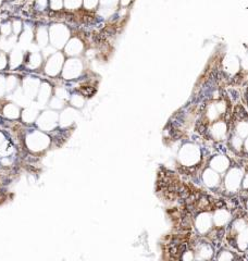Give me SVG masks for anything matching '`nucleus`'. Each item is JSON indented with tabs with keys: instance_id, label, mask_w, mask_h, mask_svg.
<instances>
[{
	"instance_id": "nucleus-1",
	"label": "nucleus",
	"mask_w": 248,
	"mask_h": 261,
	"mask_svg": "<svg viewBox=\"0 0 248 261\" xmlns=\"http://www.w3.org/2000/svg\"><path fill=\"white\" fill-rule=\"evenodd\" d=\"M0 3H1V0H0Z\"/></svg>"
}]
</instances>
